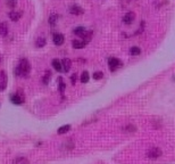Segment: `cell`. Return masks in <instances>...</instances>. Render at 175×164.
<instances>
[{"label": "cell", "instance_id": "1", "mask_svg": "<svg viewBox=\"0 0 175 164\" xmlns=\"http://www.w3.org/2000/svg\"><path fill=\"white\" fill-rule=\"evenodd\" d=\"M31 71V64L26 58H21L18 65L14 68V73L17 76H28Z\"/></svg>", "mask_w": 175, "mask_h": 164}, {"label": "cell", "instance_id": "2", "mask_svg": "<svg viewBox=\"0 0 175 164\" xmlns=\"http://www.w3.org/2000/svg\"><path fill=\"white\" fill-rule=\"evenodd\" d=\"M162 155H163V152H162V149L158 148V147H152V148L149 149L148 153H147V157H148V159H151V160H156V159L160 157Z\"/></svg>", "mask_w": 175, "mask_h": 164}, {"label": "cell", "instance_id": "3", "mask_svg": "<svg viewBox=\"0 0 175 164\" xmlns=\"http://www.w3.org/2000/svg\"><path fill=\"white\" fill-rule=\"evenodd\" d=\"M122 65H123V64H122V62H120L118 58L110 57V58L108 59V67H109L110 72H115V71H117Z\"/></svg>", "mask_w": 175, "mask_h": 164}, {"label": "cell", "instance_id": "4", "mask_svg": "<svg viewBox=\"0 0 175 164\" xmlns=\"http://www.w3.org/2000/svg\"><path fill=\"white\" fill-rule=\"evenodd\" d=\"M24 100H25V97L22 92H16L10 96V101L15 105H22L24 103Z\"/></svg>", "mask_w": 175, "mask_h": 164}, {"label": "cell", "instance_id": "5", "mask_svg": "<svg viewBox=\"0 0 175 164\" xmlns=\"http://www.w3.org/2000/svg\"><path fill=\"white\" fill-rule=\"evenodd\" d=\"M68 11L73 15H82L84 13V9L82 7H80L79 5H73L68 8Z\"/></svg>", "mask_w": 175, "mask_h": 164}, {"label": "cell", "instance_id": "6", "mask_svg": "<svg viewBox=\"0 0 175 164\" xmlns=\"http://www.w3.org/2000/svg\"><path fill=\"white\" fill-rule=\"evenodd\" d=\"M7 88V75L5 71H0V91L6 90Z\"/></svg>", "mask_w": 175, "mask_h": 164}, {"label": "cell", "instance_id": "7", "mask_svg": "<svg viewBox=\"0 0 175 164\" xmlns=\"http://www.w3.org/2000/svg\"><path fill=\"white\" fill-rule=\"evenodd\" d=\"M134 18H135V14L132 13V11H129V13H126V14L124 15V17H123V22H124V24L130 25V24L133 23Z\"/></svg>", "mask_w": 175, "mask_h": 164}, {"label": "cell", "instance_id": "8", "mask_svg": "<svg viewBox=\"0 0 175 164\" xmlns=\"http://www.w3.org/2000/svg\"><path fill=\"white\" fill-rule=\"evenodd\" d=\"M52 40H54V43L56 46H61L65 41V38H64V34L61 33H54V36H52Z\"/></svg>", "mask_w": 175, "mask_h": 164}, {"label": "cell", "instance_id": "9", "mask_svg": "<svg viewBox=\"0 0 175 164\" xmlns=\"http://www.w3.org/2000/svg\"><path fill=\"white\" fill-rule=\"evenodd\" d=\"M23 15V11L22 10H11L9 13V18L11 21H18Z\"/></svg>", "mask_w": 175, "mask_h": 164}, {"label": "cell", "instance_id": "10", "mask_svg": "<svg viewBox=\"0 0 175 164\" xmlns=\"http://www.w3.org/2000/svg\"><path fill=\"white\" fill-rule=\"evenodd\" d=\"M72 45H73V48H75V49H82L87 46V42L81 41V40H73Z\"/></svg>", "mask_w": 175, "mask_h": 164}, {"label": "cell", "instance_id": "11", "mask_svg": "<svg viewBox=\"0 0 175 164\" xmlns=\"http://www.w3.org/2000/svg\"><path fill=\"white\" fill-rule=\"evenodd\" d=\"M61 63H63V70H64V72H65V73L69 72L71 66H72V62H71L68 58H65V59H63Z\"/></svg>", "mask_w": 175, "mask_h": 164}, {"label": "cell", "instance_id": "12", "mask_svg": "<svg viewBox=\"0 0 175 164\" xmlns=\"http://www.w3.org/2000/svg\"><path fill=\"white\" fill-rule=\"evenodd\" d=\"M52 66H54V68L57 71V72H63L64 70H63V63L57 59V58H55L54 61H52Z\"/></svg>", "mask_w": 175, "mask_h": 164}, {"label": "cell", "instance_id": "13", "mask_svg": "<svg viewBox=\"0 0 175 164\" xmlns=\"http://www.w3.org/2000/svg\"><path fill=\"white\" fill-rule=\"evenodd\" d=\"M46 43H47V40H46L44 36H39V38L36 39V41H35V46H36L38 48H42V47H44Z\"/></svg>", "mask_w": 175, "mask_h": 164}, {"label": "cell", "instance_id": "14", "mask_svg": "<svg viewBox=\"0 0 175 164\" xmlns=\"http://www.w3.org/2000/svg\"><path fill=\"white\" fill-rule=\"evenodd\" d=\"M58 18H59L58 14H51V15L49 16V24H50L51 26H55V25L57 24V22H58Z\"/></svg>", "mask_w": 175, "mask_h": 164}, {"label": "cell", "instance_id": "15", "mask_svg": "<svg viewBox=\"0 0 175 164\" xmlns=\"http://www.w3.org/2000/svg\"><path fill=\"white\" fill-rule=\"evenodd\" d=\"M69 130H71V124H65V126H63V127L59 128L57 133H58V134H64V133L68 132Z\"/></svg>", "mask_w": 175, "mask_h": 164}, {"label": "cell", "instance_id": "16", "mask_svg": "<svg viewBox=\"0 0 175 164\" xmlns=\"http://www.w3.org/2000/svg\"><path fill=\"white\" fill-rule=\"evenodd\" d=\"M8 33V25L7 23H0V35H6Z\"/></svg>", "mask_w": 175, "mask_h": 164}, {"label": "cell", "instance_id": "17", "mask_svg": "<svg viewBox=\"0 0 175 164\" xmlns=\"http://www.w3.org/2000/svg\"><path fill=\"white\" fill-rule=\"evenodd\" d=\"M87 30L83 28V26H79V28H75L74 29V31H73V33L74 34H76V35H79V36H82L83 34H84V32H85Z\"/></svg>", "mask_w": 175, "mask_h": 164}, {"label": "cell", "instance_id": "18", "mask_svg": "<svg viewBox=\"0 0 175 164\" xmlns=\"http://www.w3.org/2000/svg\"><path fill=\"white\" fill-rule=\"evenodd\" d=\"M65 88H66V86H65V83H64V80L61 79V78H58V90L60 94H63L64 91H65Z\"/></svg>", "mask_w": 175, "mask_h": 164}, {"label": "cell", "instance_id": "19", "mask_svg": "<svg viewBox=\"0 0 175 164\" xmlns=\"http://www.w3.org/2000/svg\"><path fill=\"white\" fill-rule=\"evenodd\" d=\"M50 76H51V72H50L49 70H47L44 76L42 78V82H43L44 84H48V83H49V80H50Z\"/></svg>", "mask_w": 175, "mask_h": 164}, {"label": "cell", "instance_id": "20", "mask_svg": "<svg viewBox=\"0 0 175 164\" xmlns=\"http://www.w3.org/2000/svg\"><path fill=\"white\" fill-rule=\"evenodd\" d=\"M130 54H131L132 56H138V55L141 54V49H140L139 47H132V48L130 49Z\"/></svg>", "mask_w": 175, "mask_h": 164}, {"label": "cell", "instance_id": "21", "mask_svg": "<svg viewBox=\"0 0 175 164\" xmlns=\"http://www.w3.org/2000/svg\"><path fill=\"white\" fill-rule=\"evenodd\" d=\"M82 38H83V41L88 43L91 40V38H92V31H85L84 34L82 35Z\"/></svg>", "mask_w": 175, "mask_h": 164}, {"label": "cell", "instance_id": "22", "mask_svg": "<svg viewBox=\"0 0 175 164\" xmlns=\"http://www.w3.org/2000/svg\"><path fill=\"white\" fill-rule=\"evenodd\" d=\"M14 164H29V160L26 157H17L14 161Z\"/></svg>", "mask_w": 175, "mask_h": 164}, {"label": "cell", "instance_id": "23", "mask_svg": "<svg viewBox=\"0 0 175 164\" xmlns=\"http://www.w3.org/2000/svg\"><path fill=\"white\" fill-rule=\"evenodd\" d=\"M89 79H90L89 73L85 71V72H83V73H82V75H81V79H80V80H81V82H82V83H88Z\"/></svg>", "mask_w": 175, "mask_h": 164}, {"label": "cell", "instance_id": "24", "mask_svg": "<svg viewBox=\"0 0 175 164\" xmlns=\"http://www.w3.org/2000/svg\"><path fill=\"white\" fill-rule=\"evenodd\" d=\"M61 148H65V149H67V151H72V149L74 148V144H73L72 141H67L66 144H64V145L61 146Z\"/></svg>", "mask_w": 175, "mask_h": 164}, {"label": "cell", "instance_id": "25", "mask_svg": "<svg viewBox=\"0 0 175 164\" xmlns=\"http://www.w3.org/2000/svg\"><path fill=\"white\" fill-rule=\"evenodd\" d=\"M124 131L134 132V131H137V127H135V126H133V124H129V126H126V127L124 128Z\"/></svg>", "mask_w": 175, "mask_h": 164}, {"label": "cell", "instance_id": "26", "mask_svg": "<svg viewBox=\"0 0 175 164\" xmlns=\"http://www.w3.org/2000/svg\"><path fill=\"white\" fill-rule=\"evenodd\" d=\"M104 78V73L102 72H94V74H93V79L94 80H101Z\"/></svg>", "mask_w": 175, "mask_h": 164}, {"label": "cell", "instance_id": "27", "mask_svg": "<svg viewBox=\"0 0 175 164\" xmlns=\"http://www.w3.org/2000/svg\"><path fill=\"white\" fill-rule=\"evenodd\" d=\"M6 3H7V6H8L9 8H15V7H16V5H17L16 0H8Z\"/></svg>", "mask_w": 175, "mask_h": 164}, {"label": "cell", "instance_id": "28", "mask_svg": "<svg viewBox=\"0 0 175 164\" xmlns=\"http://www.w3.org/2000/svg\"><path fill=\"white\" fill-rule=\"evenodd\" d=\"M75 80H76V74H73V76H72V83L73 84L75 83Z\"/></svg>", "mask_w": 175, "mask_h": 164}]
</instances>
